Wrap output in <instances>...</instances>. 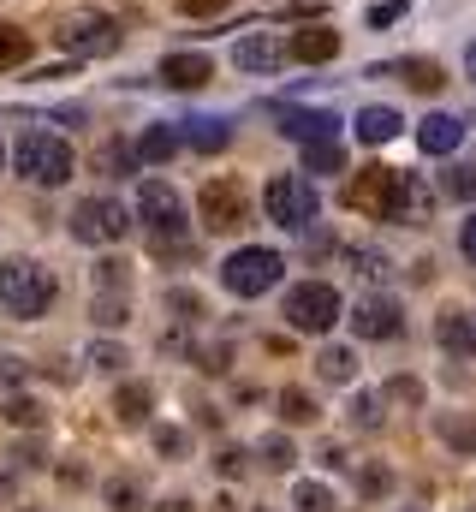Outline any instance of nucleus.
<instances>
[{
	"label": "nucleus",
	"mask_w": 476,
	"mask_h": 512,
	"mask_svg": "<svg viewBox=\"0 0 476 512\" xmlns=\"http://www.w3.org/2000/svg\"><path fill=\"white\" fill-rule=\"evenodd\" d=\"M346 203H352L357 215H369V221H405V215L423 221V191L399 167H363L346 185Z\"/></svg>",
	"instance_id": "f257e3e1"
},
{
	"label": "nucleus",
	"mask_w": 476,
	"mask_h": 512,
	"mask_svg": "<svg viewBox=\"0 0 476 512\" xmlns=\"http://www.w3.org/2000/svg\"><path fill=\"white\" fill-rule=\"evenodd\" d=\"M54 274L42 268V262H24V256H12V262H0V310L6 316H18V322H36V316H48L54 310Z\"/></svg>",
	"instance_id": "f03ea898"
},
{
	"label": "nucleus",
	"mask_w": 476,
	"mask_h": 512,
	"mask_svg": "<svg viewBox=\"0 0 476 512\" xmlns=\"http://www.w3.org/2000/svg\"><path fill=\"white\" fill-rule=\"evenodd\" d=\"M280 274H286V256L268 251V245H238V251L221 262V286H227L233 298H262L268 286H280Z\"/></svg>",
	"instance_id": "7ed1b4c3"
},
{
	"label": "nucleus",
	"mask_w": 476,
	"mask_h": 512,
	"mask_svg": "<svg viewBox=\"0 0 476 512\" xmlns=\"http://www.w3.org/2000/svg\"><path fill=\"white\" fill-rule=\"evenodd\" d=\"M72 167H78L72 143H66V137H54V131H30V137L18 143V173H24L30 185H42V191L66 185V179H72Z\"/></svg>",
	"instance_id": "20e7f679"
},
{
	"label": "nucleus",
	"mask_w": 476,
	"mask_h": 512,
	"mask_svg": "<svg viewBox=\"0 0 476 512\" xmlns=\"http://www.w3.org/2000/svg\"><path fill=\"white\" fill-rule=\"evenodd\" d=\"M262 209H268V221H274V227H286V233H304V227L316 221V209H322V197H316V179H304V173H280V179H268V191H262Z\"/></svg>",
	"instance_id": "39448f33"
},
{
	"label": "nucleus",
	"mask_w": 476,
	"mask_h": 512,
	"mask_svg": "<svg viewBox=\"0 0 476 512\" xmlns=\"http://www.w3.org/2000/svg\"><path fill=\"white\" fill-rule=\"evenodd\" d=\"M280 316H286L298 334H328V328L340 322V292H334L328 280H304V286H292V292H286Z\"/></svg>",
	"instance_id": "423d86ee"
},
{
	"label": "nucleus",
	"mask_w": 476,
	"mask_h": 512,
	"mask_svg": "<svg viewBox=\"0 0 476 512\" xmlns=\"http://www.w3.org/2000/svg\"><path fill=\"white\" fill-rule=\"evenodd\" d=\"M197 203H203V227L209 233H244L250 227V197H244V185H238L233 173L209 179Z\"/></svg>",
	"instance_id": "0eeeda50"
},
{
	"label": "nucleus",
	"mask_w": 476,
	"mask_h": 512,
	"mask_svg": "<svg viewBox=\"0 0 476 512\" xmlns=\"http://www.w3.org/2000/svg\"><path fill=\"white\" fill-rule=\"evenodd\" d=\"M137 221H143L155 239H167V233L179 239V233H185V197H179L167 179H143V185H137Z\"/></svg>",
	"instance_id": "6e6552de"
},
{
	"label": "nucleus",
	"mask_w": 476,
	"mask_h": 512,
	"mask_svg": "<svg viewBox=\"0 0 476 512\" xmlns=\"http://www.w3.org/2000/svg\"><path fill=\"white\" fill-rule=\"evenodd\" d=\"M66 227H72L78 245H114V239H125V203H114V197H84L66 215Z\"/></svg>",
	"instance_id": "1a4fd4ad"
},
{
	"label": "nucleus",
	"mask_w": 476,
	"mask_h": 512,
	"mask_svg": "<svg viewBox=\"0 0 476 512\" xmlns=\"http://www.w3.org/2000/svg\"><path fill=\"white\" fill-rule=\"evenodd\" d=\"M405 328V310H399V298H387V292H375V298H357L352 310V334L357 340H393Z\"/></svg>",
	"instance_id": "9d476101"
},
{
	"label": "nucleus",
	"mask_w": 476,
	"mask_h": 512,
	"mask_svg": "<svg viewBox=\"0 0 476 512\" xmlns=\"http://www.w3.org/2000/svg\"><path fill=\"white\" fill-rule=\"evenodd\" d=\"M60 42H66V54H114L119 48V24L114 18H72L66 30H60Z\"/></svg>",
	"instance_id": "9b49d317"
},
{
	"label": "nucleus",
	"mask_w": 476,
	"mask_h": 512,
	"mask_svg": "<svg viewBox=\"0 0 476 512\" xmlns=\"http://www.w3.org/2000/svg\"><path fill=\"white\" fill-rule=\"evenodd\" d=\"M274 131H280V137H298V143L334 137V131H340V114H334V108H274Z\"/></svg>",
	"instance_id": "f8f14e48"
},
{
	"label": "nucleus",
	"mask_w": 476,
	"mask_h": 512,
	"mask_svg": "<svg viewBox=\"0 0 476 512\" xmlns=\"http://www.w3.org/2000/svg\"><path fill=\"white\" fill-rule=\"evenodd\" d=\"M233 66L238 72H256V78H274V72L286 66V48H280L274 36H244L233 48Z\"/></svg>",
	"instance_id": "ddd939ff"
},
{
	"label": "nucleus",
	"mask_w": 476,
	"mask_h": 512,
	"mask_svg": "<svg viewBox=\"0 0 476 512\" xmlns=\"http://www.w3.org/2000/svg\"><path fill=\"white\" fill-rule=\"evenodd\" d=\"M215 78V60L209 54H167L161 60V84L167 90H203Z\"/></svg>",
	"instance_id": "4468645a"
},
{
	"label": "nucleus",
	"mask_w": 476,
	"mask_h": 512,
	"mask_svg": "<svg viewBox=\"0 0 476 512\" xmlns=\"http://www.w3.org/2000/svg\"><path fill=\"white\" fill-rule=\"evenodd\" d=\"M465 143V120L459 114H429V120H417V149L423 155H453Z\"/></svg>",
	"instance_id": "2eb2a0df"
},
{
	"label": "nucleus",
	"mask_w": 476,
	"mask_h": 512,
	"mask_svg": "<svg viewBox=\"0 0 476 512\" xmlns=\"http://www.w3.org/2000/svg\"><path fill=\"white\" fill-rule=\"evenodd\" d=\"M435 340H441V352L471 358L476 352V316L471 310H441V316H435Z\"/></svg>",
	"instance_id": "dca6fc26"
},
{
	"label": "nucleus",
	"mask_w": 476,
	"mask_h": 512,
	"mask_svg": "<svg viewBox=\"0 0 476 512\" xmlns=\"http://www.w3.org/2000/svg\"><path fill=\"white\" fill-rule=\"evenodd\" d=\"M375 78H399V84H411L417 96H435V90L447 84V72H441L435 60H399V66H375Z\"/></svg>",
	"instance_id": "f3484780"
},
{
	"label": "nucleus",
	"mask_w": 476,
	"mask_h": 512,
	"mask_svg": "<svg viewBox=\"0 0 476 512\" xmlns=\"http://www.w3.org/2000/svg\"><path fill=\"white\" fill-rule=\"evenodd\" d=\"M399 126H405V120H399V108H387V102H369V108H363V114H357V143H369V149H375V143H393V137H399Z\"/></svg>",
	"instance_id": "a211bd4d"
},
{
	"label": "nucleus",
	"mask_w": 476,
	"mask_h": 512,
	"mask_svg": "<svg viewBox=\"0 0 476 512\" xmlns=\"http://www.w3.org/2000/svg\"><path fill=\"white\" fill-rule=\"evenodd\" d=\"M286 54H298L304 66H322V60H334V54H340V30L310 24V30H298V36H292V48H286Z\"/></svg>",
	"instance_id": "6ab92c4d"
},
{
	"label": "nucleus",
	"mask_w": 476,
	"mask_h": 512,
	"mask_svg": "<svg viewBox=\"0 0 476 512\" xmlns=\"http://www.w3.org/2000/svg\"><path fill=\"white\" fill-rule=\"evenodd\" d=\"M185 137H179V126H149L137 143H131V155L143 161V167H161V161H173V149H179Z\"/></svg>",
	"instance_id": "aec40b11"
},
{
	"label": "nucleus",
	"mask_w": 476,
	"mask_h": 512,
	"mask_svg": "<svg viewBox=\"0 0 476 512\" xmlns=\"http://www.w3.org/2000/svg\"><path fill=\"white\" fill-rule=\"evenodd\" d=\"M149 411H155V387L149 382H125L114 399V417L125 429H137V423H149Z\"/></svg>",
	"instance_id": "412c9836"
},
{
	"label": "nucleus",
	"mask_w": 476,
	"mask_h": 512,
	"mask_svg": "<svg viewBox=\"0 0 476 512\" xmlns=\"http://www.w3.org/2000/svg\"><path fill=\"white\" fill-rule=\"evenodd\" d=\"M191 149H203V155H215V149H227L233 143V126L227 120H215V114H197V120H185V131H179Z\"/></svg>",
	"instance_id": "4be33fe9"
},
{
	"label": "nucleus",
	"mask_w": 476,
	"mask_h": 512,
	"mask_svg": "<svg viewBox=\"0 0 476 512\" xmlns=\"http://www.w3.org/2000/svg\"><path fill=\"white\" fill-rule=\"evenodd\" d=\"M346 167V149L334 137H310L304 143V173H340Z\"/></svg>",
	"instance_id": "5701e85b"
},
{
	"label": "nucleus",
	"mask_w": 476,
	"mask_h": 512,
	"mask_svg": "<svg viewBox=\"0 0 476 512\" xmlns=\"http://www.w3.org/2000/svg\"><path fill=\"white\" fill-rule=\"evenodd\" d=\"M435 429H441V441H447L453 453H476V417H471V411H459V417H441Z\"/></svg>",
	"instance_id": "b1692460"
},
{
	"label": "nucleus",
	"mask_w": 476,
	"mask_h": 512,
	"mask_svg": "<svg viewBox=\"0 0 476 512\" xmlns=\"http://www.w3.org/2000/svg\"><path fill=\"white\" fill-rule=\"evenodd\" d=\"M393 483H399L393 465H363V471H357V495H363V501H387Z\"/></svg>",
	"instance_id": "393cba45"
},
{
	"label": "nucleus",
	"mask_w": 476,
	"mask_h": 512,
	"mask_svg": "<svg viewBox=\"0 0 476 512\" xmlns=\"http://www.w3.org/2000/svg\"><path fill=\"white\" fill-rule=\"evenodd\" d=\"M24 60H30V30L0 24V72H6V66H24Z\"/></svg>",
	"instance_id": "a878e982"
},
{
	"label": "nucleus",
	"mask_w": 476,
	"mask_h": 512,
	"mask_svg": "<svg viewBox=\"0 0 476 512\" xmlns=\"http://www.w3.org/2000/svg\"><path fill=\"white\" fill-rule=\"evenodd\" d=\"M280 417L286 423H316V399L304 387H280Z\"/></svg>",
	"instance_id": "bb28decb"
},
{
	"label": "nucleus",
	"mask_w": 476,
	"mask_h": 512,
	"mask_svg": "<svg viewBox=\"0 0 476 512\" xmlns=\"http://www.w3.org/2000/svg\"><path fill=\"white\" fill-rule=\"evenodd\" d=\"M256 459H262L268 471H292V459H298V453H292V441H286V435H262V441H256Z\"/></svg>",
	"instance_id": "cd10ccee"
},
{
	"label": "nucleus",
	"mask_w": 476,
	"mask_h": 512,
	"mask_svg": "<svg viewBox=\"0 0 476 512\" xmlns=\"http://www.w3.org/2000/svg\"><path fill=\"white\" fill-rule=\"evenodd\" d=\"M125 316H131L125 292H96V328H125Z\"/></svg>",
	"instance_id": "c85d7f7f"
},
{
	"label": "nucleus",
	"mask_w": 476,
	"mask_h": 512,
	"mask_svg": "<svg viewBox=\"0 0 476 512\" xmlns=\"http://www.w3.org/2000/svg\"><path fill=\"white\" fill-rule=\"evenodd\" d=\"M292 501H298V512H334V489L328 483H298Z\"/></svg>",
	"instance_id": "c756f323"
},
{
	"label": "nucleus",
	"mask_w": 476,
	"mask_h": 512,
	"mask_svg": "<svg viewBox=\"0 0 476 512\" xmlns=\"http://www.w3.org/2000/svg\"><path fill=\"white\" fill-rule=\"evenodd\" d=\"M346 417H352L357 429H381V399H375V393H352Z\"/></svg>",
	"instance_id": "7c9ffc66"
},
{
	"label": "nucleus",
	"mask_w": 476,
	"mask_h": 512,
	"mask_svg": "<svg viewBox=\"0 0 476 512\" xmlns=\"http://www.w3.org/2000/svg\"><path fill=\"white\" fill-rule=\"evenodd\" d=\"M316 364H322V376H328V382H352V352H346V346H328V352H322V358H316Z\"/></svg>",
	"instance_id": "2f4dec72"
},
{
	"label": "nucleus",
	"mask_w": 476,
	"mask_h": 512,
	"mask_svg": "<svg viewBox=\"0 0 476 512\" xmlns=\"http://www.w3.org/2000/svg\"><path fill=\"white\" fill-rule=\"evenodd\" d=\"M108 507L114 512H143V489H137L131 477H119V483H108Z\"/></svg>",
	"instance_id": "473e14b6"
},
{
	"label": "nucleus",
	"mask_w": 476,
	"mask_h": 512,
	"mask_svg": "<svg viewBox=\"0 0 476 512\" xmlns=\"http://www.w3.org/2000/svg\"><path fill=\"white\" fill-rule=\"evenodd\" d=\"M6 423L36 429V423H42V399H6Z\"/></svg>",
	"instance_id": "72a5a7b5"
},
{
	"label": "nucleus",
	"mask_w": 476,
	"mask_h": 512,
	"mask_svg": "<svg viewBox=\"0 0 476 512\" xmlns=\"http://www.w3.org/2000/svg\"><path fill=\"white\" fill-rule=\"evenodd\" d=\"M125 280H131V274H125V262H114V256H102V262H96V286H102V292H125Z\"/></svg>",
	"instance_id": "f704fd0d"
},
{
	"label": "nucleus",
	"mask_w": 476,
	"mask_h": 512,
	"mask_svg": "<svg viewBox=\"0 0 476 512\" xmlns=\"http://www.w3.org/2000/svg\"><path fill=\"white\" fill-rule=\"evenodd\" d=\"M441 185H447V197H465V203H471V197H476V167H471V161H465V167H453Z\"/></svg>",
	"instance_id": "c9c22d12"
},
{
	"label": "nucleus",
	"mask_w": 476,
	"mask_h": 512,
	"mask_svg": "<svg viewBox=\"0 0 476 512\" xmlns=\"http://www.w3.org/2000/svg\"><path fill=\"white\" fill-rule=\"evenodd\" d=\"M131 161H137V155H131V149H125V143H102V149H96V167H102V173H119V167H131Z\"/></svg>",
	"instance_id": "e433bc0d"
},
{
	"label": "nucleus",
	"mask_w": 476,
	"mask_h": 512,
	"mask_svg": "<svg viewBox=\"0 0 476 512\" xmlns=\"http://www.w3.org/2000/svg\"><path fill=\"white\" fill-rule=\"evenodd\" d=\"M167 310H179V322H197V316H203V298L179 286V292H167Z\"/></svg>",
	"instance_id": "4c0bfd02"
},
{
	"label": "nucleus",
	"mask_w": 476,
	"mask_h": 512,
	"mask_svg": "<svg viewBox=\"0 0 476 512\" xmlns=\"http://www.w3.org/2000/svg\"><path fill=\"white\" fill-rule=\"evenodd\" d=\"M191 447V435L185 429H155V453H167V459H179Z\"/></svg>",
	"instance_id": "58836bf2"
},
{
	"label": "nucleus",
	"mask_w": 476,
	"mask_h": 512,
	"mask_svg": "<svg viewBox=\"0 0 476 512\" xmlns=\"http://www.w3.org/2000/svg\"><path fill=\"white\" fill-rule=\"evenodd\" d=\"M405 12H411V6H405V0H381V6H375V12H369V24H375V30H381V24H399V18H405Z\"/></svg>",
	"instance_id": "ea45409f"
},
{
	"label": "nucleus",
	"mask_w": 476,
	"mask_h": 512,
	"mask_svg": "<svg viewBox=\"0 0 476 512\" xmlns=\"http://www.w3.org/2000/svg\"><path fill=\"white\" fill-rule=\"evenodd\" d=\"M90 364H96V370H119V364H125V352H119V346H96V352H90Z\"/></svg>",
	"instance_id": "a19ab883"
},
{
	"label": "nucleus",
	"mask_w": 476,
	"mask_h": 512,
	"mask_svg": "<svg viewBox=\"0 0 476 512\" xmlns=\"http://www.w3.org/2000/svg\"><path fill=\"white\" fill-rule=\"evenodd\" d=\"M387 393H393V399H411V405L423 399V387L411 382V376H393V382H387Z\"/></svg>",
	"instance_id": "79ce46f5"
},
{
	"label": "nucleus",
	"mask_w": 476,
	"mask_h": 512,
	"mask_svg": "<svg viewBox=\"0 0 476 512\" xmlns=\"http://www.w3.org/2000/svg\"><path fill=\"white\" fill-rule=\"evenodd\" d=\"M244 465H250V459H244V453H238V447H227V453H221V459H215V471H227V477H238V471H244Z\"/></svg>",
	"instance_id": "37998d69"
},
{
	"label": "nucleus",
	"mask_w": 476,
	"mask_h": 512,
	"mask_svg": "<svg viewBox=\"0 0 476 512\" xmlns=\"http://www.w3.org/2000/svg\"><path fill=\"white\" fill-rule=\"evenodd\" d=\"M459 251H465V262H476V215L465 221V233H459Z\"/></svg>",
	"instance_id": "c03bdc74"
},
{
	"label": "nucleus",
	"mask_w": 476,
	"mask_h": 512,
	"mask_svg": "<svg viewBox=\"0 0 476 512\" xmlns=\"http://www.w3.org/2000/svg\"><path fill=\"white\" fill-rule=\"evenodd\" d=\"M18 376H24V364L18 358H0V382H18Z\"/></svg>",
	"instance_id": "a18cd8bd"
},
{
	"label": "nucleus",
	"mask_w": 476,
	"mask_h": 512,
	"mask_svg": "<svg viewBox=\"0 0 476 512\" xmlns=\"http://www.w3.org/2000/svg\"><path fill=\"white\" fill-rule=\"evenodd\" d=\"M179 6H185V12H221L227 0H179Z\"/></svg>",
	"instance_id": "49530a36"
},
{
	"label": "nucleus",
	"mask_w": 476,
	"mask_h": 512,
	"mask_svg": "<svg viewBox=\"0 0 476 512\" xmlns=\"http://www.w3.org/2000/svg\"><path fill=\"white\" fill-rule=\"evenodd\" d=\"M465 72H471V78H476V42H471V48H465Z\"/></svg>",
	"instance_id": "de8ad7c7"
},
{
	"label": "nucleus",
	"mask_w": 476,
	"mask_h": 512,
	"mask_svg": "<svg viewBox=\"0 0 476 512\" xmlns=\"http://www.w3.org/2000/svg\"><path fill=\"white\" fill-rule=\"evenodd\" d=\"M191 501H161V512H185Z\"/></svg>",
	"instance_id": "09e8293b"
},
{
	"label": "nucleus",
	"mask_w": 476,
	"mask_h": 512,
	"mask_svg": "<svg viewBox=\"0 0 476 512\" xmlns=\"http://www.w3.org/2000/svg\"><path fill=\"white\" fill-rule=\"evenodd\" d=\"M215 512H238V507H233V501H227V495H221V501H215Z\"/></svg>",
	"instance_id": "8fccbe9b"
},
{
	"label": "nucleus",
	"mask_w": 476,
	"mask_h": 512,
	"mask_svg": "<svg viewBox=\"0 0 476 512\" xmlns=\"http://www.w3.org/2000/svg\"><path fill=\"white\" fill-rule=\"evenodd\" d=\"M399 512H423V507H399Z\"/></svg>",
	"instance_id": "3c124183"
},
{
	"label": "nucleus",
	"mask_w": 476,
	"mask_h": 512,
	"mask_svg": "<svg viewBox=\"0 0 476 512\" xmlns=\"http://www.w3.org/2000/svg\"><path fill=\"white\" fill-rule=\"evenodd\" d=\"M0 161H6V149H0Z\"/></svg>",
	"instance_id": "603ef678"
},
{
	"label": "nucleus",
	"mask_w": 476,
	"mask_h": 512,
	"mask_svg": "<svg viewBox=\"0 0 476 512\" xmlns=\"http://www.w3.org/2000/svg\"><path fill=\"white\" fill-rule=\"evenodd\" d=\"M465 512H476V507H465Z\"/></svg>",
	"instance_id": "864d4df0"
},
{
	"label": "nucleus",
	"mask_w": 476,
	"mask_h": 512,
	"mask_svg": "<svg viewBox=\"0 0 476 512\" xmlns=\"http://www.w3.org/2000/svg\"><path fill=\"white\" fill-rule=\"evenodd\" d=\"M262 512H268V507H262Z\"/></svg>",
	"instance_id": "5fc2aeb1"
}]
</instances>
